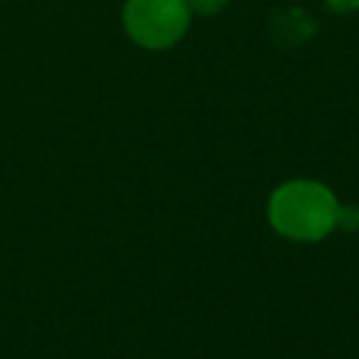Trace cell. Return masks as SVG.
<instances>
[{
	"label": "cell",
	"mask_w": 359,
	"mask_h": 359,
	"mask_svg": "<svg viewBox=\"0 0 359 359\" xmlns=\"http://www.w3.org/2000/svg\"><path fill=\"white\" fill-rule=\"evenodd\" d=\"M185 3L196 14H216V11H222L227 6V0H185Z\"/></svg>",
	"instance_id": "cell-3"
},
{
	"label": "cell",
	"mask_w": 359,
	"mask_h": 359,
	"mask_svg": "<svg viewBox=\"0 0 359 359\" xmlns=\"http://www.w3.org/2000/svg\"><path fill=\"white\" fill-rule=\"evenodd\" d=\"M337 11H353V8H359V0H328Z\"/></svg>",
	"instance_id": "cell-4"
},
{
	"label": "cell",
	"mask_w": 359,
	"mask_h": 359,
	"mask_svg": "<svg viewBox=\"0 0 359 359\" xmlns=\"http://www.w3.org/2000/svg\"><path fill=\"white\" fill-rule=\"evenodd\" d=\"M191 20L185 0H129L123 8V25L129 36L143 48L174 45Z\"/></svg>",
	"instance_id": "cell-2"
},
{
	"label": "cell",
	"mask_w": 359,
	"mask_h": 359,
	"mask_svg": "<svg viewBox=\"0 0 359 359\" xmlns=\"http://www.w3.org/2000/svg\"><path fill=\"white\" fill-rule=\"evenodd\" d=\"M337 196L314 180H289L269 196V224L292 241H320L337 227Z\"/></svg>",
	"instance_id": "cell-1"
}]
</instances>
